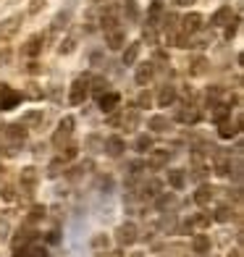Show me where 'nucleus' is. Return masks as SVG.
<instances>
[{
  "mask_svg": "<svg viewBox=\"0 0 244 257\" xmlns=\"http://www.w3.org/2000/svg\"><path fill=\"white\" fill-rule=\"evenodd\" d=\"M139 239V231L134 223H121L118 226V244H124V247H129V244H134Z\"/></svg>",
  "mask_w": 244,
  "mask_h": 257,
  "instance_id": "nucleus-6",
  "label": "nucleus"
},
{
  "mask_svg": "<svg viewBox=\"0 0 244 257\" xmlns=\"http://www.w3.org/2000/svg\"><path fill=\"white\" fill-rule=\"evenodd\" d=\"M207 71V61L202 55H197V58H192V63H189V74L192 76H200V74H205Z\"/></svg>",
  "mask_w": 244,
  "mask_h": 257,
  "instance_id": "nucleus-26",
  "label": "nucleus"
},
{
  "mask_svg": "<svg viewBox=\"0 0 244 257\" xmlns=\"http://www.w3.org/2000/svg\"><path fill=\"white\" fill-rule=\"evenodd\" d=\"M8 132H6V137L11 139V142H24V137H27V128L21 126V123H14V126H6Z\"/></svg>",
  "mask_w": 244,
  "mask_h": 257,
  "instance_id": "nucleus-23",
  "label": "nucleus"
},
{
  "mask_svg": "<svg viewBox=\"0 0 244 257\" xmlns=\"http://www.w3.org/2000/svg\"><path fill=\"white\" fill-rule=\"evenodd\" d=\"M192 249H194V254L210 252V236H207V233H197V236L192 239Z\"/></svg>",
  "mask_w": 244,
  "mask_h": 257,
  "instance_id": "nucleus-16",
  "label": "nucleus"
},
{
  "mask_svg": "<svg viewBox=\"0 0 244 257\" xmlns=\"http://www.w3.org/2000/svg\"><path fill=\"white\" fill-rule=\"evenodd\" d=\"M74 50H76V42L74 40H66L61 48H58V53H61V55H68V53H74Z\"/></svg>",
  "mask_w": 244,
  "mask_h": 257,
  "instance_id": "nucleus-41",
  "label": "nucleus"
},
{
  "mask_svg": "<svg viewBox=\"0 0 244 257\" xmlns=\"http://www.w3.org/2000/svg\"><path fill=\"white\" fill-rule=\"evenodd\" d=\"M231 16H234V14H231V8H228V6L218 8L215 14L210 16V27H226L228 21H231Z\"/></svg>",
  "mask_w": 244,
  "mask_h": 257,
  "instance_id": "nucleus-14",
  "label": "nucleus"
},
{
  "mask_svg": "<svg viewBox=\"0 0 244 257\" xmlns=\"http://www.w3.org/2000/svg\"><path fill=\"white\" fill-rule=\"evenodd\" d=\"M21 102V92L11 89L8 84H0V110H11Z\"/></svg>",
  "mask_w": 244,
  "mask_h": 257,
  "instance_id": "nucleus-4",
  "label": "nucleus"
},
{
  "mask_svg": "<svg viewBox=\"0 0 244 257\" xmlns=\"http://www.w3.org/2000/svg\"><path fill=\"white\" fill-rule=\"evenodd\" d=\"M48 241L53 244V241H58V231H50V236H48Z\"/></svg>",
  "mask_w": 244,
  "mask_h": 257,
  "instance_id": "nucleus-49",
  "label": "nucleus"
},
{
  "mask_svg": "<svg viewBox=\"0 0 244 257\" xmlns=\"http://www.w3.org/2000/svg\"><path fill=\"white\" fill-rule=\"evenodd\" d=\"M173 100H176V89L166 84V87L160 89V95H158V105H160V108H168Z\"/></svg>",
  "mask_w": 244,
  "mask_h": 257,
  "instance_id": "nucleus-21",
  "label": "nucleus"
},
{
  "mask_svg": "<svg viewBox=\"0 0 244 257\" xmlns=\"http://www.w3.org/2000/svg\"><path fill=\"white\" fill-rule=\"evenodd\" d=\"M228 115H231V110L226 108V105H218V108L213 110V121H215V123H223Z\"/></svg>",
  "mask_w": 244,
  "mask_h": 257,
  "instance_id": "nucleus-30",
  "label": "nucleus"
},
{
  "mask_svg": "<svg viewBox=\"0 0 244 257\" xmlns=\"http://www.w3.org/2000/svg\"><path fill=\"white\" fill-rule=\"evenodd\" d=\"M239 126H241V121H236V123L223 121V123H218V134L223 137V139H231V137H236V134H239Z\"/></svg>",
  "mask_w": 244,
  "mask_h": 257,
  "instance_id": "nucleus-20",
  "label": "nucleus"
},
{
  "mask_svg": "<svg viewBox=\"0 0 244 257\" xmlns=\"http://www.w3.org/2000/svg\"><path fill=\"white\" fill-rule=\"evenodd\" d=\"M87 145H89V147H95V153H102V142H100V137H89V139H87Z\"/></svg>",
  "mask_w": 244,
  "mask_h": 257,
  "instance_id": "nucleus-46",
  "label": "nucleus"
},
{
  "mask_svg": "<svg viewBox=\"0 0 244 257\" xmlns=\"http://www.w3.org/2000/svg\"><path fill=\"white\" fill-rule=\"evenodd\" d=\"M42 121H45L42 110H32V113H27L24 118H21V126H24V128H32V126H37V123H42Z\"/></svg>",
  "mask_w": 244,
  "mask_h": 257,
  "instance_id": "nucleus-24",
  "label": "nucleus"
},
{
  "mask_svg": "<svg viewBox=\"0 0 244 257\" xmlns=\"http://www.w3.org/2000/svg\"><path fill=\"white\" fill-rule=\"evenodd\" d=\"M142 168H145V163H139V160H137V163H132V173H139Z\"/></svg>",
  "mask_w": 244,
  "mask_h": 257,
  "instance_id": "nucleus-47",
  "label": "nucleus"
},
{
  "mask_svg": "<svg viewBox=\"0 0 244 257\" xmlns=\"http://www.w3.org/2000/svg\"><path fill=\"white\" fill-rule=\"evenodd\" d=\"M213 194H215V189H213V186H207V184H202L200 189L194 192V202L205 207V205H210V200H213Z\"/></svg>",
  "mask_w": 244,
  "mask_h": 257,
  "instance_id": "nucleus-15",
  "label": "nucleus"
},
{
  "mask_svg": "<svg viewBox=\"0 0 244 257\" xmlns=\"http://www.w3.org/2000/svg\"><path fill=\"white\" fill-rule=\"evenodd\" d=\"M76 153H79L76 145H66V147H61V160H74Z\"/></svg>",
  "mask_w": 244,
  "mask_h": 257,
  "instance_id": "nucleus-33",
  "label": "nucleus"
},
{
  "mask_svg": "<svg viewBox=\"0 0 244 257\" xmlns=\"http://www.w3.org/2000/svg\"><path fill=\"white\" fill-rule=\"evenodd\" d=\"M0 197H3L6 202H14L16 200V189L14 186H3V189H0Z\"/></svg>",
  "mask_w": 244,
  "mask_h": 257,
  "instance_id": "nucleus-38",
  "label": "nucleus"
},
{
  "mask_svg": "<svg viewBox=\"0 0 244 257\" xmlns=\"http://www.w3.org/2000/svg\"><path fill=\"white\" fill-rule=\"evenodd\" d=\"M29 74H40V63H29Z\"/></svg>",
  "mask_w": 244,
  "mask_h": 257,
  "instance_id": "nucleus-48",
  "label": "nucleus"
},
{
  "mask_svg": "<svg viewBox=\"0 0 244 257\" xmlns=\"http://www.w3.org/2000/svg\"><path fill=\"white\" fill-rule=\"evenodd\" d=\"M105 34H108V48L110 50H121L126 45V34L121 29H113V32H105Z\"/></svg>",
  "mask_w": 244,
  "mask_h": 257,
  "instance_id": "nucleus-17",
  "label": "nucleus"
},
{
  "mask_svg": "<svg viewBox=\"0 0 244 257\" xmlns=\"http://www.w3.org/2000/svg\"><path fill=\"white\" fill-rule=\"evenodd\" d=\"M110 257H124L121 252H110Z\"/></svg>",
  "mask_w": 244,
  "mask_h": 257,
  "instance_id": "nucleus-51",
  "label": "nucleus"
},
{
  "mask_svg": "<svg viewBox=\"0 0 244 257\" xmlns=\"http://www.w3.org/2000/svg\"><path fill=\"white\" fill-rule=\"evenodd\" d=\"M150 150H153V137L139 134L137 137V153H150Z\"/></svg>",
  "mask_w": 244,
  "mask_h": 257,
  "instance_id": "nucleus-28",
  "label": "nucleus"
},
{
  "mask_svg": "<svg viewBox=\"0 0 244 257\" xmlns=\"http://www.w3.org/2000/svg\"><path fill=\"white\" fill-rule=\"evenodd\" d=\"M189 226H200V228H205V226H210V218H207V215H194V218L189 220Z\"/></svg>",
  "mask_w": 244,
  "mask_h": 257,
  "instance_id": "nucleus-40",
  "label": "nucleus"
},
{
  "mask_svg": "<svg viewBox=\"0 0 244 257\" xmlns=\"http://www.w3.org/2000/svg\"><path fill=\"white\" fill-rule=\"evenodd\" d=\"M27 252H29V257H48V247L45 244H29Z\"/></svg>",
  "mask_w": 244,
  "mask_h": 257,
  "instance_id": "nucleus-31",
  "label": "nucleus"
},
{
  "mask_svg": "<svg viewBox=\"0 0 244 257\" xmlns=\"http://www.w3.org/2000/svg\"><path fill=\"white\" fill-rule=\"evenodd\" d=\"M213 218L218 220V223H228V220L234 218V210H231V207H226V205H220V207L215 210V215H213Z\"/></svg>",
  "mask_w": 244,
  "mask_h": 257,
  "instance_id": "nucleus-27",
  "label": "nucleus"
},
{
  "mask_svg": "<svg viewBox=\"0 0 244 257\" xmlns=\"http://www.w3.org/2000/svg\"><path fill=\"white\" fill-rule=\"evenodd\" d=\"M3 171H6V168H3V166H0V179H3Z\"/></svg>",
  "mask_w": 244,
  "mask_h": 257,
  "instance_id": "nucleus-52",
  "label": "nucleus"
},
{
  "mask_svg": "<svg viewBox=\"0 0 244 257\" xmlns=\"http://www.w3.org/2000/svg\"><path fill=\"white\" fill-rule=\"evenodd\" d=\"M121 105V95L118 92H105V95H100V110L102 113H110Z\"/></svg>",
  "mask_w": 244,
  "mask_h": 257,
  "instance_id": "nucleus-10",
  "label": "nucleus"
},
{
  "mask_svg": "<svg viewBox=\"0 0 244 257\" xmlns=\"http://www.w3.org/2000/svg\"><path fill=\"white\" fill-rule=\"evenodd\" d=\"M102 153H108L110 158H118L124 153V139L121 137H108L105 142H102Z\"/></svg>",
  "mask_w": 244,
  "mask_h": 257,
  "instance_id": "nucleus-12",
  "label": "nucleus"
},
{
  "mask_svg": "<svg viewBox=\"0 0 244 257\" xmlns=\"http://www.w3.org/2000/svg\"><path fill=\"white\" fill-rule=\"evenodd\" d=\"M239 24H241V19L234 16V21H228V29H226V40H234L236 37V32H239Z\"/></svg>",
  "mask_w": 244,
  "mask_h": 257,
  "instance_id": "nucleus-34",
  "label": "nucleus"
},
{
  "mask_svg": "<svg viewBox=\"0 0 244 257\" xmlns=\"http://www.w3.org/2000/svg\"><path fill=\"white\" fill-rule=\"evenodd\" d=\"M45 3H48V0H32V6H29V14H40V11L45 8Z\"/></svg>",
  "mask_w": 244,
  "mask_h": 257,
  "instance_id": "nucleus-45",
  "label": "nucleus"
},
{
  "mask_svg": "<svg viewBox=\"0 0 244 257\" xmlns=\"http://www.w3.org/2000/svg\"><path fill=\"white\" fill-rule=\"evenodd\" d=\"M19 181H21V186H27V189H34V186H37V181H40V173H37V168H32V166L21 168V173H19Z\"/></svg>",
  "mask_w": 244,
  "mask_h": 257,
  "instance_id": "nucleus-11",
  "label": "nucleus"
},
{
  "mask_svg": "<svg viewBox=\"0 0 244 257\" xmlns=\"http://www.w3.org/2000/svg\"><path fill=\"white\" fill-rule=\"evenodd\" d=\"M87 95H89V79L79 76L74 84H71V92H68V102H71V105H81V102L87 100Z\"/></svg>",
  "mask_w": 244,
  "mask_h": 257,
  "instance_id": "nucleus-2",
  "label": "nucleus"
},
{
  "mask_svg": "<svg viewBox=\"0 0 244 257\" xmlns=\"http://www.w3.org/2000/svg\"><path fill=\"white\" fill-rule=\"evenodd\" d=\"M19 29H21V16H8L3 24H0V37L8 40V37H14Z\"/></svg>",
  "mask_w": 244,
  "mask_h": 257,
  "instance_id": "nucleus-9",
  "label": "nucleus"
},
{
  "mask_svg": "<svg viewBox=\"0 0 244 257\" xmlns=\"http://www.w3.org/2000/svg\"><path fill=\"white\" fill-rule=\"evenodd\" d=\"M42 48H45V37H42V34H34V37L27 40V45L21 48V53H24L27 58H37L42 53Z\"/></svg>",
  "mask_w": 244,
  "mask_h": 257,
  "instance_id": "nucleus-8",
  "label": "nucleus"
},
{
  "mask_svg": "<svg viewBox=\"0 0 244 257\" xmlns=\"http://www.w3.org/2000/svg\"><path fill=\"white\" fill-rule=\"evenodd\" d=\"M124 14L129 16V19H137V3H134V0H126V6H124Z\"/></svg>",
  "mask_w": 244,
  "mask_h": 257,
  "instance_id": "nucleus-43",
  "label": "nucleus"
},
{
  "mask_svg": "<svg viewBox=\"0 0 244 257\" xmlns=\"http://www.w3.org/2000/svg\"><path fill=\"white\" fill-rule=\"evenodd\" d=\"M202 24H205V19H202V14H187L181 19V29L187 32V34H197L202 29Z\"/></svg>",
  "mask_w": 244,
  "mask_h": 257,
  "instance_id": "nucleus-7",
  "label": "nucleus"
},
{
  "mask_svg": "<svg viewBox=\"0 0 244 257\" xmlns=\"http://www.w3.org/2000/svg\"><path fill=\"white\" fill-rule=\"evenodd\" d=\"M150 105H153V95H150V92H142L139 100H137V108H150Z\"/></svg>",
  "mask_w": 244,
  "mask_h": 257,
  "instance_id": "nucleus-39",
  "label": "nucleus"
},
{
  "mask_svg": "<svg viewBox=\"0 0 244 257\" xmlns=\"http://www.w3.org/2000/svg\"><path fill=\"white\" fill-rule=\"evenodd\" d=\"M166 163H168V150H158V153L150 155V168L153 171H160Z\"/></svg>",
  "mask_w": 244,
  "mask_h": 257,
  "instance_id": "nucleus-22",
  "label": "nucleus"
},
{
  "mask_svg": "<svg viewBox=\"0 0 244 257\" xmlns=\"http://www.w3.org/2000/svg\"><path fill=\"white\" fill-rule=\"evenodd\" d=\"M92 247H95V249H105V247H108V236H102V233H97V236L92 239Z\"/></svg>",
  "mask_w": 244,
  "mask_h": 257,
  "instance_id": "nucleus-42",
  "label": "nucleus"
},
{
  "mask_svg": "<svg viewBox=\"0 0 244 257\" xmlns=\"http://www.w3.org/2000/svg\"><path fill=\"white\" fill-rule=\"evenodd\" d=\"M155 76V68H153V63H142V66H137V74H134V79H137V84L139 87H147V81Z\"/></svg>",
  "mask_w": 244,
  "mask_h": 257,
  "instance_id": "nucleus-13",
  "label": "nucleus"
},
{
  "mask_svg": "<svg viewBox=\"0 0 244 257\" xmlns=\"http://www.w3.org/2000/svg\"><path fill=\"white\" fill-rule=\"evenodd\" d=\"M63 166H66V160H55V163H53V166L48 168V173H50V176L55 179V176H58V173H61V168H63Z\"/></svg>",
  "mask_w": 244,
  "mask_h": 257,
  "instance_id": "nucleus-44",
  "label": "nucleus"
},
{
  "mask_svg": "<svg viewBox=\"0 0 244 257\" xmlns=\"http://www.w3.org/2000/svg\"><path fill=\"white\" fill-rule=\"evenodd\" d=\"M150 128H153V132H168L171 128V121L166 118V115H153V118H150Z\"/></svg>",
  "mask_w": 244,
  "mask_h": 257,
  "instance_id": "nucleus-25",
  "label": "nucleus"
},
{
  "mask_svg": "<svg viewBox=\"0 0 244 257\" xmlns=\"http://www.w3.org/2000/svg\"><path fill=\"white\" fill-rule=\"evenodd\" d=\"M74 126H76V121H74V115H66V118H61V123H58V128H55V134H53V145L61 150L66 142H68V137L74 134Z\"/></svg>",
  "mask_w": 244,
  "mask_h": 257,
  "instance_id": "nucleus-1",
  "label": "nucleus"
},
{
  "mask_svg": "<svg viewBox=\"0 0 244 257\" xmlns=\"http://www.w3.org/2000/svg\"><path fill=\"white\" fill-rule=\"evenodd\" d=\"M139 50H142L139 42H129V48L124 50V66H134L137 58H139Z\"/></svg>",
  "mask_w": 244,
  "mask_h": 257,
  "instance_id": "nucleus-18",
  "label": "nucleus"
},
{
  "mask_svg": "<svg viewBox=\"0 0 244 257\" xmlns=\"http://www.w3.org/2000/svg\"><path fill=\"white\" fill-rule=\"evenodd\" d=\"M126 126V132H132V128H137V123H139V113H137V108H129V113H124V115H113L110 118V126Z\"/></svg>",
  "mask_w": 244,
  "mask_h": 257,
  "instance_id": "nucleus-5",
  "label": "nucleus"
},
{
  "mask_svg": "<svg viewBox=\"0 0 244 257\" xmlns=\"http://www.w3.org/2000/svg\"><path fill=\"white\" fill-rule=\"evenodd\" d=\"M42 218H45V205H34L29 210V223H37V220H42Z\"/></svg>",
  "mask_w": 244,
  "mask_h": 257,
  "instance_id": "nucleus-32",
  "label": "nucleus"
},
{
  "mask_svg": "<svg viewBox=\"0 0 244 257\" xmlns=\"http://www.w3.org/2000/svg\"><path fill=\"white\" fill-rule=\"evenodd\" d=\"M168 184L173 189H184V184H187V173L179 171V168H171L168 171Z\"/></svg>",
  "mask_w": 244,
  "mask_h": 257,
  "instance_id": "nucleus-19",
  "label": "nucleus"
},
{
  "mask_svg": "<svg viewBox=\"0 0 244 257\" xmlns=\"http://www.w3.org/2000/svg\"><path fill=\"white\" fill-rule=\"evenodd\" d=\"M228 171H231V163H228L226 158H220V160L215 163V173H218V176H228Z\"/></svg>",
  "mask_w": 244,
  "mask_h": 257,
  "instance_id": "nucleus-35",
  "label": "nucleus"
},
{
  "mask_svg": "<svg viewBox=\"0 0 244 257\" xmlns=\"http://www.w3.org/2000/svg\"><path fill=\"white\" fill-rule=\"evenodd\" d=\"M187 108H189V110H181V113H179V118H181L184 123H197V121H200V113H197L192 105H187Z\"/></svg>",
  "mask_w": 244,
  "mask_h": 257,
  "instance_id": "nucleus-29",
  "label": "nucleus"
},
{
  "mask_svg": "<svg viewBox=\"0 0 244 257\" xmlns=\"http://www.w3.org/2000/svg\"><path fill=\"white\" fill-rule=\"evenodd\" d=\"M171 205H176V197H173V194H163L160 200H158V207H160V210H166V207H171Z\"/></svg>",
  "mask_w": 244,
  "mask_h": 257,
  "instance_id": "nucleus-37",
  "label": "nucleus"
},
{
  "mask_svg": "<svg viewBox=\"0 0 244 257\" xmlns=\"http://www.w3.org/2000/svg\"><path fill=\"white\" fill-rule=\"evenodd\" d=\"M194 0H176V6H192Z\"/></svg>",
  "mask_w": 244,
  "mask_h": 257,
  "instance_id": "nucleus-50",
  "label": "nucleus"
},
{
  "mask_svg": "<svg viewBox=\"0 0 244 257\" xmlns=\"http://www.w3.org/2000/svg\"><path fill=\"white\" fill-rule=\"evenodd\" d=\"M92 92H95L97 97L105 95V92H108V81H105V79H95V87H92Z\"/></svg>",
  "mask_w": 244,
  "mask_h": 257,
  "instance_id": "nucleus-36",
  "label": "nucleus"
},
{
  "mask_svg": "<svg viewBox=\"0 0 244 257\" xmlns=\"http://www.w3.org/2000/svg\"><path fill=\"white\" fill-rule=\"evenodd\" d=\"M32 239H34V231H29V228H19V231H16V236L11 239V249H14V254H24Z\"/></svg>",
  "mask_w": 244,
  "mask_h": 257,
  "instance_id": "nucleus-3",
  "label": "nucleus"
}]
</instances>
